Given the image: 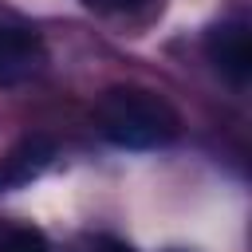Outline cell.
<instances>
[{
    "label": "cell",
    "mask_w": 252,
    "mask_h": 252,
    "mask_svg": "<svg viewBox=\"0 0 252 252\" xmlns=\"http://www.w3.org/2000/svg\"><path fill=\"white\" fill-rule=\"evenodd\" d=\"M51 161H55V142L51 138H43V134L20 138L16 146H8L0 154V193H12V189L32 185Z\"/></svg>",
    "instance_id": "4"
},
{
    "label": "cell",
    "mask_w": 252,
    "mask_h": 252,
    "mask_svg": "<svg viewBox=\"0 0 252 252\" xmlns=\"http://www.w3.org/2000/svg\"><path fill=\"white\" fill-rule=\"evenodd\" d=\"M91 12H102V16H130V12H142L150 8L154 0H83Z\"/></svg>",
    "instance_id": "6"
},
{
    "label": "cell",
    "mask_w": 252,
    "mask_h": 252,
    "mask_svg": "<svg viewBox=\"0 0 252 252\" xmlns=\"http://www.w3.org/2000/svg\"><path fill=\"white\" fill-rule=\"evenodd\" d=\"M94 126H98V134L110 146H122V150H161V146L177 142L181 114L158 91L138 87V83H118V87L102 91V98L94 106Z\"/></svg>",
    "instance_id": "1"
},
{
    "label": "cell",
    "mask_w": 252,
    "mask_h": 252,
    "mask_svg": "<svg viewBox=\"0 0 252 252\" xmlns=\"http://www.w3.org/2000/svg\"><path fill=\"white\" fill-rule=\"evenodd\" d=\"M91 252H138V248H130V244L118 240V236H94V240H91Z\"/></svg>",
    "instance_id": "7"
},
{
    "label": "cell",
    "mask_w": 252,
    "mask_h": 252,
    "mask_svg": "<svg viewBox=\"0 0 252 252\" xmlns=\"http://www.w3.org/2000/svg\"><path fill=\"white\" fill-rule=\"evenodd\" d=\"M0 252H51V244L35 224L0 220Z\"/></svg>",
    "instance_id": "5"
},
{
    "label": "cell",
    "mask_w": 252,
    "mask_h": 252,
    "mask_svg": "<svg viewBox=\"0 0 252 252\" xmlns=\"http://www.w3.org/2000/svg\"><path fill=\"white\" fill-rule=\"evenodd\" d=\"M205 55L220 79L232 87H248L252 79V28L244 16H224L205 32Z\"/></svg>",
    "instance_id": "2"
},
{
    "label": "cell",
    "mask_w": 252,
    "mask_h": 252,
    "mask_svg": "<svg viewBox=\"0 0 252 252\" xmlns=\"http://www.w3.org/2000/svg\"><path fill=\"white\" fill-rule=\"evenodd\" d=\"M43 63H47L43 39L24 24L0 20V87H20V83L35 79L43 71Z\"/></svg>",
    "instance_id": "3"
}]
</instances>
